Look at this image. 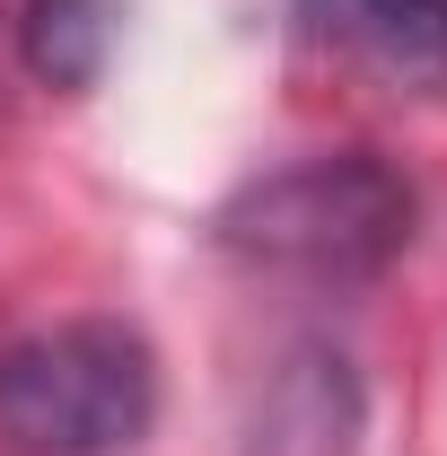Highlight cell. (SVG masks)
Listing matches in <instances>:
<instances>
[{
    "mask_svg": "<svg viewBox=\"0 0 447 456\" xmlns=\"http://www.w3.org/2000/svg\"><path fill=\"white\" fill-rule=\"evenodd\" d=\"M360 439V378L334 342H289L255 395L246 456H351Z\"/></svg>",
    "mask_w": 447,
    "mask_h": 456,
    "instance_id": "obj_3",
    "label": "cell"
},
{
    "mask_svg": "<svg viewBox=\"0 0 447 456\" xmlns=\"http://www.w3.org/2000/svg\"><path fill=\"white\" fill-rule=\"evenodd\" d=\"M158 421V351L123 316H61L0 351L9 456H123Z\"/></svg>",
    "mask_w": 447,
    "mask_h": 456,
    "instance_id": "obj_2",
    "label": "cell"
},
{
    "mask_svg": "<svg viewBox=\"0 0 447 456\" xmlns=\"http://www.w3.org/2000/svg\"><path fill=\"white\" fill-rule=\"evenodd\" d=\"M412 220H421V193H412V175L394 159L316 150V159H289V167L237 184L220 202V220H211V237L255 273L360 289L412 246Z\"/></svg>",
    "mask_w": 447,
    "mask_h": 456,
    "instance_id": "obj_1",
    "label": "cell"
},
{
    "mask_svg": "<svg viewBox=\"0 0 447 456\" xmlns=\"http://www.w3.org/2000/svg\"><path fill=\"white\" fill-rule=\"evenodd\" d=\"M298 27L403 97H447V0H298Z\"/></svg>",
    "mask_w": 447,
    "mask_h": 456,
    "instance_id": "obj_4",
    "label": "cell"
},
{
    "mask_svg": "<svg viewBox=\"0 0 447 456\" xmlns=\"http://www.w3.org/2000/svg\"><path fill=\"white\" fill-rule=\"evenodd\" d=\"M114 27H123V0H27L18 9V53H27V70L45 88L88 97L106 79Z\"/></svg>",
    "mask_w": 447,
    "mask_h": 456,
    "instance_id": "obj_5",
    "label": "cell"
}]
</instances>
